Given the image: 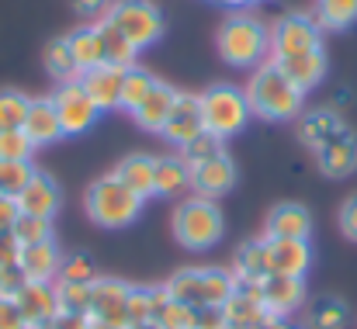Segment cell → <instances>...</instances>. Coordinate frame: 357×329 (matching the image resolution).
Wrapping results in <instances>:
<instances>
[{
	"mask_svg": "<svg viewBox=\"0 0 357 329\" xmlns=\"http://www.w3.org/2000/svg\"><path fill=\"white\" fill-rule=\"evenodd\" d=\"M160 132H163V139H170L174 146H184V142H191L195 135H202V132H205V118H202L198 98H195V94H177L174 111H170V118H167V125H163Z\"/></svg>",
	"mask_w": 357,
	"mask_h": 329,
	"instance_id": "5bb4252c",
	"label": "cell"
},
{
	"mask_svg": "<svg viewBox=\"0 0 357 329\" xmlns=\"http://www.w3.org/2000/svg\"><path fill=\"white\" fill-rule=\"evenodd\" d=\"M305 326L309 329H344L347 326V309L340 298H316L305 309Z\"/></svg>",
	"mask_w": 357,
	"mask_h": 329,
	"instance_id": "f546056e",
	"label": "cell"
},
{
	"mask_svg": "<svg viewBox=\"0 0 357 329\" xmlns=\"http://www.w3.org/2000/svg\"><path fill=\"white\" fill-rule=\"evenodd\" d=\"M128 329H163L156 319H149V323H139V326H128Z\"/></svg>",
	"mask_w": 357,
	"mask_h": 329,
	"instance_id": "11a10c76",
	"label": "cell"
},
{
	"mask_svg": "<svg viewBox=\"0 0 357 329\" xmlns=\"http://www.w3.org/2000/svg\"><path fill=\"white\" fill-rule=\"evenodd\" d=\"M163 288H167V295H170L174 302H184V305L202 309V267H195V270H177Z\"/></svg>",
	"mask_w": 357,
	"mask_h": 329,
	"instance_id": "1f68e13d",
	"label": "cell"
},
{
	"mask_svg": "<svg viewBox=\"0 0 357 329\" xmlns=\"http://www.w3.org/2000/svg\"><path fill=\"white\" fill-rule=\"evenodd\" d=\"M73 7L80 14H101V10H108V0H73Z\"/></svg>",
	"mask_w": 357,
	"mask_h": 329,
	"instance_id": "816d5d0a",
	"label": "cell"
},
{
	"mask_svg": "<svg viewBox=\"0 0 357 329\" xmlns=\"http://www.w3.org/2000/svg\"><path fill=\"white\" fill-rule=\"evenodd\" d=\"M91 284H84V281H56L59 309L63 312H91Z\"/></svg>",
	"mask_w": 357,
	"mask_h": 329,
	"instance_id": "8d00e7d4",
	"label": "cell"
},
{
	"mask_svg": "<svg viewBox=\"0 0 357 329\" xmlns=\"http://www.w3.org/2000/svg\"><path fill=\"white\" fill-rule=\"evenodd\" d=\"M316 160H319V170H323L326 177H333V181L351 177L357 170V139L347 132V128L337 132L326 146L316 149Z\"/></svg>",
	"mask_w": 357,
	"mask_h": 329,
	"instance_id": "9a60e30c",
	"label": "cell"
},
{
	"mask_svg": "<svg viewBox=\"0 0 357 329\" xmlns=\"http://www.w3.org/2000/svg\"><path fill=\"white\" fill-rule=\"evenodd\" d=\"M28 284V277H24V270L14 263V267H3L0 270V298H17V291Z\"/></svg>",
	"mask_w": 357,
	"mask_h": 329,
	"instance_id": "ee69618b",
	"label": "cell"
},
{
	"mask_svg": "<svg viewBox=\"0 0 357 329\" xmlns=\"http://www.w3.org/2000/svg\"><path fill=\"white\" fill-rule=\"evenodd\" d=\"M31 139L24 135V128H10L0 132V160H28L31 156Z\"/></svg>",
	"mask_w": 357,
	"mask_h": 329,
	"instance_id": "7bdbcfd3",
	"label": "cell"
},
{
	"mask_svg": "<svg viewBox=\"0 0 357 329\" xmlns=\"http://www.w3.org/2000/svg\"><path fill=\"white\" fill-rule=\"evenodd\" d=\"M108 21L135 49H149L163 35V17L149 0H119L108 7Z\"/></svg>",
	"mask_w": 357,
	"mask_h": 329,
	"instance_id": "8992f818",
	"label": "cell"
},
{
	"mask_svg": "<svg viewBox=\"0 0 357 329\" xmlns=\"http://www.w3.org/2000/svg\"><path fill=\"white\" fill-rule=\"evenodd\" d=\"M21 257V243L10 236V232H0V270L3 267H14Z\"/></svg>",
	"mask_w": 357,
	"mask_h": 329,
	"instance_id": "c3c4849f",
	"label": "cell"
},
{
	"mask_svg": "<svg viewBox=\"0 0 357 329\" xmlns=\"http://www.w3.org/2000/svg\"><path fill=\"white\" fill-rule=\"evenodd\" d=\"M45 70H49V77L59 80V84H73V80H80V66H77L73 49H70L66 38H56V42L45 45Z\"/></svg>",
	"mask_w": 357,
	"mask_h": 329,
	"instance_id": "484cf974",
	"label": "cell"
},
{
	"mask_svg": "<svg viewBox=\"0 0 357 329\" xmlns=\"http://www.w3.org/2000/svg\"><path fill=\"white\" fill-rule=\"evenodd\" d=\"M274 66L305 94V91H312V87L323 80V73H326V56H323V49H309V52H295V56H278Z\"/></svg>",
	"mask_w": 357,
	"mask_h": 329,
	"instance_id": "2e32d148",
	"label": "cell"
},
{
	"mask_svg": "<svg viewBox=\"0 0 357 329\" xmlns=\"http://www.w3.org/2000/svg\"><path fill=\"white\" fill-rule=\"evenodd\" d=\"M24 135L31 139V146H49L63 135V125H59V111L52 105V98H42V101H31L28 118H24Z\"/></svg>",
	"mask_w": 357,
	"mask_h": 329,
	"instance_id": "ffe728a7",
	"label": "cell"
},
{
	"mask_svg": "<svg viewBox=\"0 0 357 329\" xmlns=\"http://www.w3.org/2000/svg\"><path fill=\"white\" fill-rule=\"evenodd\" d=\"M233 291H236V274L219 270V267H202V309L205 305L222 309Z\"/></svg>",
	"mask_w": 357,
	"mask_h": 329,
	"instance_id": "83f0119b",
	"label": "cell"
},
{
	"mask_svg": "<svg viewBox=\"0 0 357 329\" xmlns=\"http://www.w3.org/2000/svg\"><path fill=\"white\" fill-rule=\"evenodd\" d=\"M219 3H243V0H219Z\"/></svg>",
	"mask_w": 357,
	"mask_h": 329,
	"instance_id": "9f6ffc18",
	"label": "cell"
},
{
	"mask_svg": "<svg viewBox=\"0 0 357 329\" xmlns=\"http://www.w3.org/2000/svg\"><path fill=\"white\" fill-rule=\"evenodd\" d=\"M21 215V208H17V201L14 198H7V194H0V232H10L14 229V222Z\"/></svg>",
	"mask_w": 357,
	"mask_h": 329,
	"instance_id": "f907efd6",
	"label": "cell"
},
{
	"mask_svg": "<svg viewBox=\"0 0 357 329\" xmlns=\"http://www.w3.org/2000/svg\"><path fill=\"white\" fill-rule=\"evenodd\" d=\"M98 31H101V49H105V63H112V66H121V70H128V66H135V45L121 35L119 28L112 24V21H105V24H98Z\"/></svg>",
	"mask_w": 357,
	"mask_h": 329,
	"instance_id": "f1b7e54d",
	"label": "cell"
},
{
	"mask_svg": "<svg viewBox=\"0 0 357 329\" xmlns=\"http://www.w3.org/2000/svg\"><path fill=\"white\" fill-rule=\"evenodd\" d=\"M66 42L73 49V59H77L80 73H87V70L105 63V49H101V31L98 28H77Z\"/></svg>",
	"mask_w": 357,
	"mask_h": 329,
	"instance_id": "d4e9b609",
	"label": "cell"
},
{
	"mask_svg": "<svg viewBox=\"0 0 357 329\" xmlns=\"http://www.w3.org/2000/svg\"><path fill=\"white\" fill-rule=\"evenodd\" d=\"M52 105H56V111H59L63 135H80V132H87V128L98 121V114H101V108L87 98V91H84L80 80L63 84V87L52 94Z\"/></svg>",
	"mask_w": 357,
	"mask_h": 329,
	"instance_id": "52a82bcc",
	"label": "cell"
},
{
	"mask_svg": "<svg viewBox=\"0 0 357 329\" xmlns=\"http://www.w3.org/2000/svg\"><path fill=\"white\" fill-rule=\"evenodd\" d=\"M42 329H49V326H42Z\"/></svg>",
	"mask_w": 357,
	"mask_h": 329,
	"instance_id": "680465c9",
	"label": "cell"
},
{
	"mask_svg": "<svg viewBox=\"0 0 357 329\" xmlns=\"http://www.w3.org/2000/svg\"><path fill=\"white\" fill-rule=\"evenodd\" d=\"M0 329H28L14 298H0Z\"/></svg>",
	"mask_w": 357,
	"mask_h": 329,
	"instance_id": "f6af8a7d",
	"label": "cell"
},
{
	"mask_svg": "<svg viewBox=\"0 0 357 329\" xmlns=\"http://www.w3.org/2000/svg\"><path fill=\"white\" fill-rule=\"evenodd\" d=\"M59 263H63V257H59L52 239L21 246V257H17V267L24 270L28 281H52V277H59Z\"/></svg>",
	"mask_w": 357,
	"mask_h": 329,
	"instance_id": "d6986e66",
	"label": "cell"
},
{
	"mask_svg": "<svg viewBox=\"0 0 357 329\" xmlns=\"http://www.w3.org/2000/svg\"><path fill=\"white\" fill-rule=\"evenodd\" d=\"M195 329H229V323H226V312H222V309H215V305L198 309Z\"/></svg>",
	"mask_w": 357,
	"mask_h": 329,
	"instance_id": "bcb514c9",
	"label": "cell"
},
{
	"mask_svg": "<svg viewBox=\"0 0 357 329\" xmlns=\"http://www.w3.org/2000/svg\"><path fill=\"white\" fill-rule=\"evenodd\" d=\"M56 281H84V284L98 281L94 260H91V257H84V253H73V257H66V260L59 263V277H56Z\"/></svg>",
	"mask_w": 357,
	"mask_h": 329,
	"instance_id": "60d3db41",
	"label": "cell"
},
{
	"mask_svg": "<svg viewBox=\"0 0 357 329\" xmlns=\"http://www.w3.org/2000/svg\"><path fill=\"white\" fill-rule=\"evenodd\" d=\"M125 316H128V326L149 323V319H153V291H149V288H132V291H128Z\"/></svg>",
	"mask_w": 357,
	"mask_h": 329,
	"instance_id": "b9f144b4",
	"label": "cell"
},
{
	"mask_svg": "<svg viewBox=\"0 0 357 329\" xmlns=\"http://www.w3.org/2000/svg\"><path fill=\"white\" fill-rule=\"evenodd\" d=\"M128 284H121L115 277H98L91 284V312L87 316H98V319H108L115 326L128 329V316H125V305H128Z\"/></svg>",
	"mask_w": 357,
	"mask_h": 329,
	"instance_id": "7c38bea8",
	"label": "cell"
},
{
	"mask_svg": "<svg viewBox=\"0 0 357 329\" xmlns=\"http://www.w3.org/2000/svg\"><path fill=\"white\" fill-rule=\"evenodd\" d=\"M10 236H14L21 246H31V243L52 239V225H49V219H38V215H17Z\"/></svg>",
	"mask_w": 357,
	"mask_h": 329,
	"instance_id": "f35d334b",
	"label": "cell"
},
{
	"mask_svg": "<svg viewBox=\"0 0 357 329\" xmlns=\"http://www.w3.org/2000/svg\"><path fill=\"white\" fill-rule=\"evenodd\" d=\"M14 201H17L21 215L52 219V215H56V208H59V188H56V181H52V177H45V174H38V170H35V177L24 184V191H21Z\"/></svg>",
	"mask_w": 357,
	"mask_h": 329,
	"instance_id": "ac0fdd59",
	"label": "cell"
},
{
	"mask_svg": "<svg viewBox=\"0 0 357 329\" xmlns=\"http://www.w3.org/2000/svg\"><path fill=\"white\" fill-rule=\"evenodd\" d=\"M80 84H84L87 98H91L101 111L121 108V84H125V70H121V66L101 63V66L80 73Z\"/></svg>",
	"mask_w": 357,
	"mask_h": 329,
	"instance_id": "4fadbf2b",
	"label": "cell"
},
{
	"mask_svg": "<svg viewBox=\"0 0 357 329\" xmlns=\"http://www.w3.org/2000/svg\"><path fill=\"white\" fill-rule=\"evenodd\" d=\"M312 232V215L302 205H278L267 219V236L274 239H309Z\"/></svg>",
	"mask_w": 357,
	"mask_h": 329,
	"instance_id": "603a6c76",
	"label": "cell"
},
{
	"mask_svg": "<svg viewBox=\"0 0 357 329\" xmlns=\"http://www.w3.org/2000/svg\"><path fill=\"white\" fill-rule=\"evenodd\" d=\"M319 21L326 28H347L357 21V0H319Z\"/></svg>",
	"mask_w": 357,
	"mask_h": 329,
	"instance_id": "74e56055",
	"label": "cell"
},
{
	"mask_svg": "<svg viewBox=\"0 0 357 329\" xmlns=\"http://www.w3.org/2000/svg\"><path fill=\"white\" fill-rule=\"evenodd\" d=\"M91 329H125V326H115V323H108V319H98V316H91Z\"/></svg>",
	"mask_w": 357,
	"mask_h": 329,
	"instance_id": "db71d44e",
	"label": "cell"
},
{
	"mask_svg": "<svg viewBox=\"0 0 357 329\" xmlns=\"http://www.w3.org/2000/svg\"><path fill=\"white\" fill-rule=\"evenodd\" d=\"M226 149H222V135H215V132H202V135H195L191 142H184L181 146V160L188 163V167H198V163H205V160H215V156H222Z\"/></svg>",
	"mask_w": 357,
	"mask_h": 329,
	"instance_id": "d6a6232c",
	"label": "cell"
},
{
	"mask_svg": "<svg viewBox=\"0 0 357 329\" xmlns=\"http://www.w3.org/2000/svg\"><path fill=\"white\" fill-rule=\"evenodd\" d=\"M233 184H236V163H233L226 153L215 156V160H205V163L191 167V188H195L202 198L226 194Z\"/></svg>",
	"mask_w": 357,
	"mask_h": 329,
	"instance_id": "e0dca14e",
	"label": "cell"
},
{
	"mask_svg": "<svg viewBox=\"0 0 357 329\" xmlns=\"http://www.w3.org/2000/svg\"><path fill=\"white\" fill-rule=\"evenodd\" d=\"M264 246H267V270L271 274L302 277L312 267L309 239H274V236H264Z\"/></svg>",
	"mask_w": 357,
	"mask_h": 329,
	"instance_id": "30bf717a",
	"label": "cell"
},
{
	"mask_svg": "<svg viewBox=\"0 0 357 329\" xmlns=\"http://www.w3.org/2000/svg\"><path fill=\"white\" fill-rule=\"evenodd\" d=\"M243 3H260V0H243Z\"/></svg>",
	"mask_w": 357,
	"mask_h": 329,
	"instance_id": "6f0895ef",
	"label": "cell"
},
{
	"mask_svg": "<svg viewBox=\"0 0 357 329\" xmlns=\"http://www.w3.org/2000/svg\"><path fill=\"white\" fill-rule=\"evenodd\" d=\"M260 329H295V326H291L284 316H271V319H267V323H264Z\"/></svg>",
	"mask_w": 357,
	"mask_h": 329,
	"instance_id": "f5cc1de1",
	"label": "cell"
},
{
	"mask_svg": "<svg viewBox=\"0 0 357 329\" xmlns=\"http://www.w3.org/2000/svg\"><path fill=\"white\" fill-rule=\"evenodd\" d=\"M174 236L188 250H208L222 236V215L212 205V198H188L174 212Z\"/></svg>",
	"mask_w": 357,
	"mask_h": 329,
	"instance_id": "277c9868",
	"label": "cell"
},
{
	"mask_svg": "<svg viewBox=\"0 0 357 329\" xmlns=\"http://www.w3.org/2000/svg\"><path fill=\"white\" fill-rule=\"evenodd\" d=\"M14 302H17V309H21L28 329L49 326V323L59 316V298H56V284H52V281H28V284L17 291Z\"/></svg>",
	"mask_w": 357,
	"mask_h": 329,
	"instance_id": "9c48e42d",
	"label": "cell"
},
{
	"mask_svg": "<svg viewBox=\"0 0 357 329\" xmlns=\"http://www.w3.org/2000/svg\"><path fill=\"white\" fill-rule=\"evenodd\" d=\"M174 101H177V91L156 80V84H153V91L146 94V101L132 111V114H135V121H139V128H146V132H160V128L167 125L170 111H174Z\"/></svg>",
	"mask_w": 357,
	"mask_h": 329,
	"instance_id": "44dd1931",
	"label": "cell"
},
{
	"mask_svg": "<svg viewBox=\"0 0 357 329\" xmlns=\"http://www.w3.org/2000/svg\"><path fill=\"white\" fill-rule=\"evenodd\" d=\"M142 212V198L132 194L119 177H101L87 188V215L105 229H125Z\"/></svg>",
	"mask_w": 357,
	"mask_h": 329,
	"instance_id": "3957f363",
	"label": "cell"
},
{
	"mask_svg": "<svg viewBox=\"0 0 357 329\" xmlns=\"http://www.w3.org/2000/svg\"><path fill=\"white\" fill-rule=\"evenodd\" d=\"M198 105H202L205 128H208V132H215V135H222V139H229V135H236V132L246 128L250 101H246V94H243V91L229 87V84L208 87V91L198 98Z\"/></svg>",
	"mask_w": 357,
	"mask_h": 329,
	"instance_id": "5b68a950",
	"label": "cell"
},
{
	"mask_svg": "<svg viewBox=\"0 0 357 329\" xmlns=\"http://www.w3.org/2000/svg\"><path fill=\"white\" fill-rule=\"evenodd\" d=\"M302 91L274 66H260L250 84H246V101H250V111L260 114V118H271V121H288L302 111Z\"/></svg>",
	"mask_w": 357,
	"mask_h": 329,
	"instance_id": "6da1fadb",
	"label": "cell"
},
{
	"mask_svg": "<svg viewBox=\"0 0 357 329\" xmlns=\"http://www.w3.org/2000/svg\"><path fill=\"white\" fill-rule=\"evenodd\" d=\"M153 73H146L142 66H128L125 70V84H121V108L135 111L142 101H146V94L153 91Z\"/></svg>",
	"mask_w": 357,
	"mask_h": 329,
	"instance_id": "836d02e7",
	"label": "cell"
},
{
	"mask_svg": "<svg viewBox=\"0 0 357 329\" xmlns=\"http://www.w3.org/2000/svg\"><path fill=\"white\" fill-rule=\"evenodd\" d=\"M195 319H198V309L184 305V302H174V298L156 312V323L163 329H195Z\"/></svg>",
	"mask_w": 357,
	"mask_h": 329,
	"instance_id": "ab89813d",
	"label": "cell"
},
{
	"mask_svg": "<svg viewBox=\"0 0 357 329\" xmlns=\"http://www.w3.org/2000/svg\"><path fill=\"white\" fill-rule=\"evenodd\" d=\"M337 132H344V121H340V114L333 108L309 111V114L302 118V125H298V139H302L305 146H312V149L326 146Z\"/></svg>",
	"mask_w": 357,
	"mask_h": 329,
	"instance_id": "cb8c5ba5",
	"label": "cell"
},
{
	"mask_svg": "<svg viewBox=\"0 0 357 329\" xmlns=\"http://www.w3.org/2000/svg\"><path fill=\"white\" fill-rule=\"evenodd\" d=\"M319 49V28L312 17L305 14H284L274 28H271V52L278 56H295V52H309Z\"/></svg>",
	"mask_w": 357,
	"mask_h": 329,
	"instance_id": "ba28073f",
	"label": "cell"
},
{
	"mask_svg": "<svg viewBox=\"0 0 357 329\" xmlns=\"http://www.w3.org/2000/svg\"><path fill=\"white\" fill-rule=\"evenodd\" d=\"M260 302L271 316H291L295 309H302L305 302V284L302 277H288V274H267L260 281Z\"/></svg>",
	"mask_w": 357,
	"mask_h": 329,
	"instance_id": "8fae6325",
	"label": "cell"
},
{
	"mask_svg": "<svg viewBox=\"0 0 357 329\" xmlns=\"http://www.w3.org/2000/svg\"><path fill=\"white\" fill-rule=\"evenodd\" d=\"M153 181H156V194H177L191 184V167L181 156H160Z\"/></svg>",
	"mask_w": 357,
	"mask_h": 329,
	"instance_id": "4316f807",
	"label": "cell"
},
{
	"mask_svg": "<svg viewBox=\"0 0 357 329\" xmlns=\"http://www.w3.org/2000/svg\"><path fill=\"white\" fill-rule=\"evenodd\" d=\"M153 174H156V160H153V156H142V153L121 160L119 170H115V177H119L132 194H139L142 201L156 194V181H153Z\"/></svg>",
	"mask_w": 357,
	"mask_h": 329,
	"instance_id": "7402d4cb",
	"label": "cell"
},
{
	"mask_svg": "<svg viewBox=\"0 0 357 329\" xmlns=\"http://www.w3.org/2000/svg\"><path fill=\"white\" fill-rule=\"evenodd\" d=\"M49 329H91V316L87 312H63L49 323Z\"/></svg>",
	"mask_w": 357,
	"mask_h": 329,
	"instance_id": "7dc6e473",
	"label": "cell"
},
{
	"mask_svg": "<svg viewBox=\"0 0 357 329\" xmlns=\"http://www.w3.org/2000/svg\"><path fill=\"white\" fill-rule=\"evenodd\" d=\"M31 177H35V167L28 160H0V194L17 198Z\"/></svg>",
	"mask_w": 357,
	"mask_h": 329,
	"instance_id": "e575fe53",
	"label": "cell"
},
{
	"mask_svg": "<svg viewBox=\"0 0 357 329\" xmlns=\"http://www.w3.org/2000/svg\"><path fill=\"white\" fill-rule=\"evenodd\" d=\"M340 229H344L347 239H354L357 243V194L354 198H347L344 208H340Z\"/></svg>",
	"mask_w": 357,
	"mask_h": 329,
	"instance_id": "681fc988",
	"label": "cell"
},
{
	"mask_svg": "<svg viewBox=\"0 0 357 329\" xmlns=\"http://www.w3.org/2000/svg\"><path fill=\"white\" fill-rule=\"evenodd\" d=\"M271 270H267V246L264 239L257 243H243L236 253V277L243 281H264Z\"/></svg>",
	"mask_w": 357,
	"mask_h": 329,
	"instance_id": "4dcf8cb0",
	"label": "cell"
},
{
	"mask_svg": "<svg viewBox=\"0 0 357 329\" xmlns=\"http://www.w3.org/2000/svg\"><path fill=\"white\" fill-rule=\"evenodd\" d=\"M271 49V31L250 17V14H233L219 28V52L229 66H257Z\"/></svg>",
	"mask_w": 357,
	"mask_h": 329,
	"instance_id": "7a4b0ae2",
	"label": "cell"
},
{
	"mask_svg": "<svg viewBox=\"0 0 357 329\" xmlns=\"http://www.w3.org/2000/svg\"><path fill=\"white\" fill-rule=\"evenodd\" d=\"M31 101L17 91H0V132H10V128H24V118H28Z\"/></svg>",
	"mask_w": 357,
	"mask_h": 329,
	"instance_id": "d590c367",
	"label": "cell"
}]
</instances>
